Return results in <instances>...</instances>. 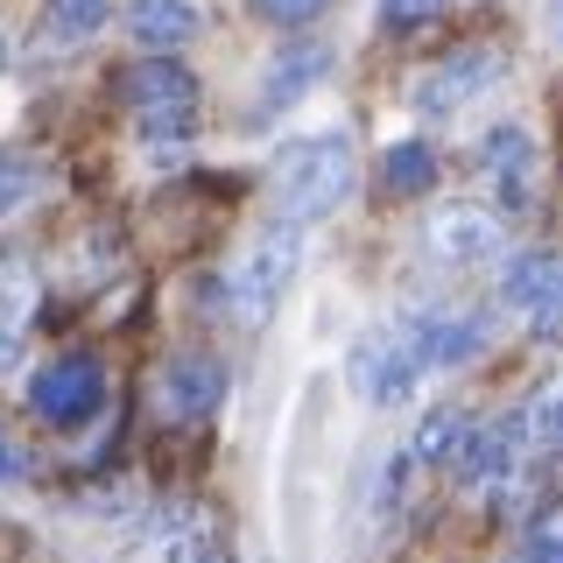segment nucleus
Segmentation results:
<instances>
[{"instance_id":"f257e3e1","label":"nucleus","mask_w":563,"mask_h":563,"mask_svg":"<svg viewBox=\"0 0 563 563\" xmlns=\"http://www.w3.org/2000/svg\"><path fill=\"white\" fill-rule=\"evenodd\" d=\"M352 190V141L345 134H310V141H289L275 155V211L296 225L339 211Z\"/></svg>"},{"instance_id":"f03ea898","label":"nucleus","mask_w":563,"mask_h":563,"mask_svg":"<svg viewBox=\"0 0 563 563\" xmlns=\"http://www.w3.org/2000/svg\"><path fill=\"white\" fill-rule=\"evenodd\" d=\"M296 268H303V225L282 219L275 233H261L246 246V261L233 268V282H225V310H233L240 324H268L282 289L296 282Z\"/></svg>"},{"instance_id":"7ed1b4c3","label":"nucleus","mask_w":563,"mask_h":563,"mask_svg":"<svg viewBox=\"0 0 563 563\" xmlns=\"http://www.w3.org/2000/svg\"><path fill=\"white\" fill-rule=\"evenodd\" d=\"M416 374H422V345H416V331H360L345 352V380H352V395L366 401V409H401V401L416 395Z\"/></svg>"},{"instance_id":"20e7f679","label":"nucleus","mask_w":563,"mask_h":563,"mask_svg":"<svg viewBox=\"0 0 563 563\" xmlns=\"http://www.w3.org/2000/svg\"><path fill=\"white\" fill-rule=\"evenodd\" d=\"M113 92H120V106L141 120V128H190V113H198V78H190L176 57H141V64H128L113 78Z\"/></svg>"},{"instance_id":"39448f33","label":"nucleus","mask_w":563,"mask_h":563,"mask_svg":"<svg viewBox=\"0 0 563 563\" xmlns=\"http://www.w3.org/2000/svg\"><path fill=\"white\" fill-rule=\"evenodd\" d=\"M29 409L49 422V430H78V422H92L106 409V366L92 352H64V360H49L43 374L29 380Z\"/></svg>"},{"instance_id":"423d86ee","label":"nucleus","mask_w":563,"mask_h":563,"mask_svg":"<svg viewBox=\"0 0 563 563\" xmlns=\"http://www.w3.org/2000/svg\"><path fill=\"white\" fill-rule=\"evenodd\" d=\"M500 303L521 310L536 339L563 345V254H515L500 275Z\"/></svg>"},{"instance_id":"0eeeda50","label":"nucleus","mask_w":563,"mask_h":563,"mask_svg":"<svg viewBox=\"0 0 563 563\" xmlns=\"http://www.w3.org/2000/svg\"><path fill=\"white\" fill-rule=\"evenodd\" d=\"M500 78H507V57H500V49H457L451 64H437L430 78H416L409 106H416L422 120H451L457 106H472L479 92H493Z\"/></svg>"},{"instance_id":"6e6552de","label":"nucleus","mask_w":563,"mask_h":563,"mask_svg":"<svg viewBox=\"0 0 563 563\" xmlns=\"http://www.w3.org/2000/svg\"><path fill=\"white\" fill-rule=\"evenodd\" d=\"M225 395V366L211 360V352H176V360L163 366V380H155V401H163L169 422H198L219 409Z\"/></svg>"},{"instance_id":"1a4fd4ad","label":"nucleus","mask_w":563,"mask_h":563,"mask_svg":"<svg viewBox=\"0 0 563 563\" xmlns=\"http://www.w3.org/2000/svg\"><path fill=\"white\" fill-rule=\"evenodd\" d=\"M422 240H430V254L437 261H451V268H479V261L500 254V219L479 205H451V211H437L430 225H422Z\"/></svg>"},{"instance_id":"9d476101","label":"nucleus","mask_w":563,"mask_h":563,"mask_svg":"<svg viewBox=\"0 0 563 563\" xmlns=\"http://www.w3.org/2000/svg\"><path fill=\"white\" fill-rule=\"evenodd\" d=\"M465 486H486V479H507L521 465V416H493V422H472L465 451L451 457Z\"/></svg>"},{"instance_id":"9b49d317","label":"nucleus","mask_w":563,"mask_h":563,"mask_svg":"<svg viewBox=\"0 0 563 563\" xmlns=\"http://www.w3.org/2000/svg\"><path fill=\"white\" fill-rule=\"evenodd\" d=\"M163 563H233V536L211 507H176L163 521Z\"/></svg>"},{"instance_id":"f8f14e48","label":"nucleus","mask_w":563,"mask_h":563,"mask_svg":"<svg viewBox=\"0 0 563 563\" xmlns=\"http://www.w3.org/2000/svg\"><path fill=\"white\" fill-rule=\"evenodd\" d=\"M479 155H486V176H493V190H500L507 205H528V190H536V134L528 128H493L479 141Z\"/></svg>"},{"instance_id":"ddd939ff","label":"nucleus","mask_w":563,"mask_h":563,"mask_svg":"<svg viewBox=\"0 0 563 563\" xmlns=\"http://www.w3.org/2000/svg\"><path fill=\"white\" fill-rule=\"evenodd\" d=\"M331 70V49L324 43H296V49H282V57L268 64V85H261V113H282L289 99H303L317 78Z\"/></svg>"},{"instance_id":"4468645a","label":"nucleus","mask_w":563,"mask_h":563,"mask_svg":"<svg viewBox=\"0 0 563 563\" xmlns=\"http://www.w3.org/2000/svg\"><path fill=\"white\" fill-rule=\"evenodd\" d=\"M416 331V345H422V366H465L472 352L486 345V324L479 317H422Z\"/></svg>"},{"instance_id":"2eb2a0df","label":"nucleus","mask_w":563,"mask_h":563,"mask_svg":"<svg viewBox=\"0 0 563 563\" xmlns=\"http://www.w3.org/2000/svg\"><path fill=\"white\" fill-rule=\"evenodd\" d=\"M128 29L148 49H176V43H190V35H198V8H190V0H134V8H128Z\"/></svg>"},{"instance_id":"dca6fc26","label":"nucleus","mask_w":563,"mask_h":563,"mask_svg":"<svg viewBox=\"0 0 563 563\" xmlns=\"http://www.w3.org/2000/svg\"><path fill=\"white\" fill-rule=\"evenodd\" d=\"M430 184H437V148L430 141H395V148L380 155V190L387 198H422Z\"/></svg>"},{"instance_id":"f3484780","label":"nucleus","mask_w":563,"mask_h":563,"mask_svg":"<svg viewBox=\"0 0 563 563\" xmlns=\"http://www.w3.org/2000/svg\"><path fill=\"white\" fill-rule=\"evenodd\" d=\"M465 437H472V416L444 401V409H430V416L416 422V444H409V457H416V465H451V457L465 451Z\"/></svg>"},{"instance_id":"a211bd4d","label":"nucleus","mask_w":563,"mask_h":563,"mask_svg":"<svg viewBox=\"0 0 563 563\" xmlns=\"http://www.w3.org/2000/svg\"><path fill=\"white\" fill-rule=\"evenodd\" d=\"M113 0H43V35L49 43H85L92 29H106Z\"/></svg>"},{"instance_id":"6ab92c4d","label":"nucleus","mask_w":563,"mask_h":563,"mask_svg":"<svg viewBox=\"0 0 563 563\" xmlns=\"http://www.w3.org/2000/svg\"><path fill=\"white\" fill-rule=\"evenodd\" d=\"M35 303V282H29V261H0V331L14 339V324L29 317Z\"/></svg>"},{"instance_id":"aec40b11","label":"nucleus","mask_w":563,"mask_h":563,"mask_svg":"<svg viewBox=\"0 0 563 563\" xmlns=\"http://www.w3.org/2000/svg\"><path fill=\"white\" fill-rule=\"evenodd\" d=\"M29 190H35V169L22 163V155H0V219L29 205Z\"/></svg>"},{"instance_id":"412c9836","label":"nucleus","mask_w":563,"mask_h":563,"mask_svg":"<svg viewBox=\"0 0 563 563\" xmlns=\"http://www.w3.org/2000/svg\"><path fill=\"white\" fill-rule=\"evenodd\" d=\"M246 8H254L261 22H275V29H296V22H317L331 0H246Z\"/></svg>"},{"instance_id":"4be33fe9","label":"nucleus","mask_w":563,"mask_h":563,"mask_svg":"<svg viewBox=\"0 0 563 563\" xmlns=\"http://www.w3.org/2000/svg\"><path fill=\"white\" fill-rule=\"evenodd\" d=\"M437 8H444V0H380V22L387 29H416V22H430Z\"/></svg>"},{"instance_id":"5701e85b","label":"nucleus","mask_w":563,"mask_h":563,"mask_svg":"<svg viewBox=\"0 0 563 563\" xmlns=\"http://www.w3.org/2000/svg\"><path fill=\"white\" fill-rule=\"evenodd\" d=\"M536 430H542L550 451H563V387H550V395L536 401Z\"/></svg>"},{"instance_id":"b1692460","label":"nucleus","mask_w":563,"mask_h":563,"mask_svg":"<svg viewBox=\"0 0 563 563\" xmlns=\"http://www.w3.org/2000/svg\"><path fill=\"white\" fill-rule=\"evenodd\" d=\"M528 563H563V521H542L528 542Z\"/></svg>"},{"instance_id":"393cba45","label":"nucleus","mask_w":563,"mask_h":563,"mask_svg":"<svg viewBox=\"0 0 563 563\" xmlns=\"http://www.w3.org/2000/svg\"><path fill=\"white\" fill-rule=\"evenodd\" d=\"M22 472H29V451L14 444V437H0V486H14Z\"/></svg>"},{"instance_id":"a878e982","label":"nucleus","mask_w":563,"mask_h":563,"mask_svg":"<svg viewBox=\"0 0 563 563\" xmlns=\"http://www.w3.org/2000/svg\"><path fill=\"white\" fill-rule=\"evenodd\" d=\"M542 35L563 49V0H542Z\"/></svg>"},{"instance_id":"bb28decb","label":"nucleus","mask_w":563,"mask_h":563,"mask_svg":"<svg viewBox=\"0 0 563 563\" xmlns=\"http://www.w3.org/2000/svg\"><path fill=\"white\" fill-rule=\"evenodd\" d=\"M0 374H8V331H0Z\"/></svg>"},{"instance_id":"cd10ccee","label":"nucleus","mask_w":563,"mask_h":563,"mask_svg":"<svg viewBox=\"0 0 563 563\" xmlns=\"http://www.w3.org/2000/svg\"><path fill=\"white\" fill-rule=\"evenodd\" d=\"M0 64H8V43H0Z\"/></svg>"},{"instance_id":"c85d7f7f","label":"nucleus","mask_w":563,"mask_h":563,"mask_svg":"<svg viewBox=\"0 0 563 563\" xmlns=\"http://www.w3.org/2000/svg\"><path fill=\"white\" fill-rule=\"evenodd\" d=\"M550 521H563V515H550Z\"/></svg>"}]
</instances>
